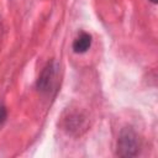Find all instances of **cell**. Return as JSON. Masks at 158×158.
Segmentation results:
<instances>
[{
  "mask_svg": "<svg viewBox=\"0 0 158 158\" xmlns=\"http://www.w3.org/2000/svg\"><path fill=\"white\" fill-rule=\"evenodd\" d=\"M6 116H7V112H6V107L0 105V125L4 123V121L6 120Z\"/></svg>",
  "mask_w": 158,
  "mask_h": 158,
  "instance_id": "cell-4",
  "label": "cell"
},
{
  "mask_svg": "<svg viewBox=\"0 0 158 158\" xmlns=\"http://www.w3.org/2000/svg\"><path fill=\"white\" fill-rule=\"evenodd\" d=\"M54 78H56V67H54L53 62H49V63H47V65L41 72V75L38 77V80H37L38 90L48 91L53 86Z\"/></svg>",
  "mask_w": 158,
  "mask_h": 158,
  "instance_id": "cell-2",
  "label": "cell"
},
{
  "mask_svg": "<svg viewBox=\"0 0 158 158\" xmlns=\"http://www.w3.org/2000/svg\"><path fill=\"white\" fill-rule=\"evenodd\" d=\"M90 44H91V36L89 33L83 32L73 42V49L75 53H84L89 49Z\"/></svg>",
  "mask_w": 158,
  "mask_h": 158,
  "instance_id": "cell-3",
  "label": "cell"
},
{
  "mask_svg": "<svg viewBox=\"0 0 158 158\" xmlns=\"http://www.w3.org/2000/svg\"><path fill=\"white\" fill-rule=\"evenodd\" d=\"M151 1H152L153 4H156V2H157V0H151Z\"/></svg>",
  "mask_w": 158,
  "mask_h": 158,
  "instance_id": "cell-5",
  "label": "cell"
},
{
  "mask_svg": "<svg viewBox=\"0 0 158 158\" xmlns=\"http://www.w3.org/2000/svg\"><path fill=\"white\" fill-rule=\"evenodd\" d=\"M141 148L138 135L132 128H123L117 139V154L120 157H135Z\"/></svg>",
  "mask_w": 158,
  "mask_h": 158,
  "instance_id": "cell-1",
  "label": "cell"
}]
</instances>
